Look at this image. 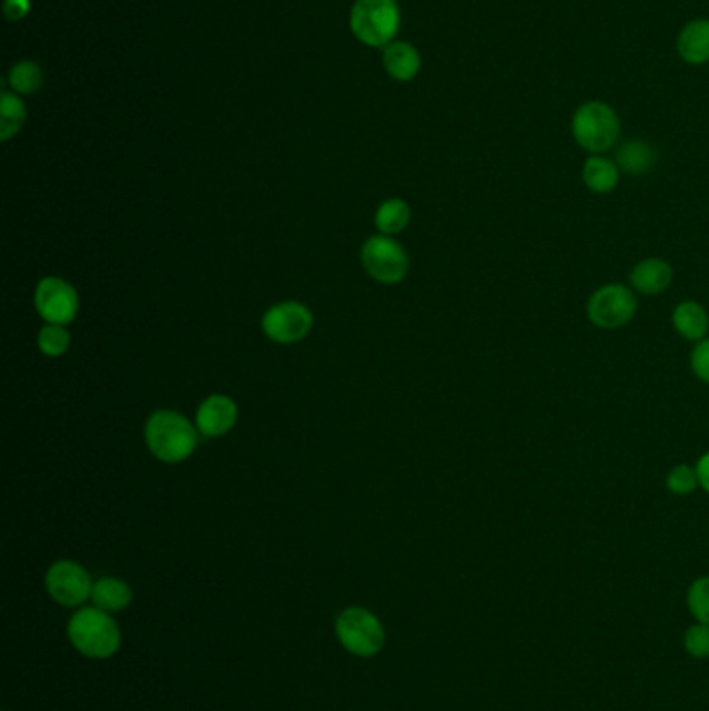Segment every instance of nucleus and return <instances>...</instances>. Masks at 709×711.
<instances>
[{
    "label": "nucleus",
    "instance_id": "obj_8",
    "mask_svg": "<svg viewBox=\"0 0 709 711\" xmlns=\"http://www.w3.org/2000/svg\"><path fill=\"white\" fill-rule=\"evenodd\" d=\"M33 306L38 315L52 325H69L80 313L78 290L63 277H44L33 294Z\"/></svg>",
    "mask_w": 709,
    "mask_h": 711
},
{
    "label": "nucleus",
    "instance_id": "obj_21",
    "mask_svg": "<svg viewBox=\"0 0 709 711\" xmlns=\"http://www.w3.org/2000/svg\"><path fill=\"white\" fill-rule=\"evenodd\" d=\"M9 83L16 90V94H33L42 88L44 83V73L38 63L32 61H21L17 63L11 73H9Z\"/></svg>",
    "mask_w": 709,
    "mask_h": 711
},
{
    "label": "nucleus",
    "instance_id": "obj_23",
    "mask_svg": "<svg viewBox=\"0 0 709 711\" xmlns=\"http://www.w3.org/2000/svg\"><path fill=\"white\" fill-rule=\"evenodd\" d=\"M666 487L675 494V496H691L699 487V477L695 466L689 464H678L675 466L668 477H666Z\"/></svg>",
    "mask_w": 709,
    "mask_h": 711
},
{
    "label": "nucleus",
    "instance_id": "obj_17",
    "mask_svg": "<svg viewBox=\"0 0 709 711\" xmlns=\"http://www.w3.org/2000/svg\"><path fill=\"white\" fill-rule=\"evenodd\" d=\"M133 593L132 587L125 580L115 577H102L94 582L92 589V601L94 606L104 612H123L130 608Z\"/></svg>",
    "mask_w": 709,
    "mask_h": 711
},
{
    "label": "nucleus",
    "instance_id": "obj_16",
    "mask_svg": "<svg viewBox=\"0 0 709 711\" xmlns=\"http://www.w3.org/2000/svg\"><path fill=\"white\" fill-rule=\"evenodd\" d=\"M383 65L396 82H411L421 71V52L408 42L387 44L383 52Z\"/></svg>",
    "mask_w": 709,
    "mask_h": 711
},
{
    "label": "nucleus",
    "instance_id": "obj_26",
    "mask_svg": "<svg viewBox=\"0 0 709 711\" xmlns=\"http://www.w3.org/2000/svg\"><path fill=\"white\" fill-rule=\"evenodd\" d=\"M691 368H693L697 379L709 385V337L697 342L693 354H691Z\"/></svg>",
    "mask_w": 709,
    "mask_h": 711
},
{
    "label": "nucleus",
    "instance_id": "obj_20",
    "mask_svg": "<svg viewBox=\"0 0 709 711\" xmlns=\"http://www.w3.org/2000/svg\"><path fill=\"white\" fill-rule=\"evenodd\" d=\"M26 116H28V111H26L23 100L17 99V94H11V92H2V97H0V140L9 142L13 135L21 132Z\"/></svg>",
    "mask_w": 709,
    "mask_h": 711
},
{
    "label": "nucleus",
    "instance_id": "obj_6",
    "mask_svg": "<svg viewBox=\"0 0 709 711\" xmlns=\"http://www.w3.org/2000/svg\"><path fill=\"white\" fill-rule=\"evenodd\" d=\"M361 261H363L364 271L375 282L385 283V285L404 282L411 268L408 252L392 235H383V233L373 235L364 242Z\"/></svg>",
    "mask_w": 709,
    "mask_h": 711
},
{
    "label": "nucleus",
    "instance_id": "obj_12",
    "mask_svg": "<svg viewBox=\"0 0 709 711\" xmlns=\"http://www.w3.org/2000/svg\"><path fill=\"white\" fill-rule=\"evenodd\" d=\"M672 280H675L672 266L661 258H645L630 271L632 290L644 296L664 294L670 287Z\"/></svg>",
    "mask_w": 709,
    "mask_h": 711
},
{
    "label": "nucleus",
    "instance_id": "obj_1",
    "mask_svg": "<svg viewBox=\"0 0 709 711\" xmlns=\"http://www.w3.org/2000/svg\"><path fill=\"white\" fill-rule=\"evenodd\" d=\"M144 439L150 454L165 464L185 463L199 447L200 430L175 410H156L150 414L144 427Z\"/></svg>",
    "mask_w": 709,
    "mask_h": 711
},
{
    "label": "nucleus",
    "instance_id": "obj_4",
    "mask_svg": "<svg viewBox=\"0 0 709 711\" xmlns=\"http://www.w3.org/2000/svg\"><path fill=\"white\" fill-rule=\"evenodd\" d=\"M399 7L396 0H356L350 13L354 35L373 49L387 47L399 30Z\"/></svg>",
    "mask_w": 709,
    "mask_h": 711
},
{
    "label": "nucleus",
    "instance_id": "obj_10",
    "mask_svg": "<svg viewBox=\"0 0 709 711\" xmlns=\"http://www.w3.org/2000/svg\"><path fill=\"white\" fill-rule=\"evenodd\" d=\"M44 585L49 596L65 608H80L88 599H92V589H94V582L90 579L88 570L82 563L73 560H59L52 563L47 572Z\"/></svg>",
    "mask_w": 709,
    "mask_h": 711
},
{
    "label": "nucleus",
    "instance_id": "obj_7",
    "mask_svg": "<svg viewBox=\"0 0 709 711\" xmlns=\"http://www.w3.org/2000/svg\"><path fill=\"white\" fill-rule=\"evenodd\" d=\"M637 296L622 283H608L595 290L587 302V318L595 327L614 332L628 325L637 315Z\"/></svg>",
    "mask_w": 709,
    "mask_h": 711
},
{
    "label": "nucleus",
    "instance_id": "obj_28",
    "mask_svg": "<svg viewBox=\"0 0 709 711\" xmlns=\"http://www.w3.org/2000/svg\"><path fill=\"white\" fill-rule=\"evenodd\" d=\"M695 470H697V477H699V487L709 494V451H706V454L697 460Z\"/></svg>",
    "mask_w": 709,
    "mask_h": 711
},
{
    "label": "nucleus",
    "instance_id": "obj_5",
    "mask_svg": "<svg viewBox=\"0 0 709 711\" xmlns=\"http://www.w3.org/2000/svg\"><path fill=\"white\" fill-rule=\"evenodd\" d=\"M335 632L346 651L358 658H373L385 646L379 618L364 608H347L335 620Z\"/></svg>",
    "mask_w": 709,
    "mask_h": 711
},
{
    "label": "nucleus",
    "instance_id": "obj_2",
    "mask_svg": "<svg viewBox=\"0 0 709 711\" xmlns=\"http://www.w3.org/2000/svg\"><path fill=\"white\" fill-rule=\"evenodd\" d=\"M67 634L71 646L90 660H109L121 647V630L115 618L97 606L73 613Z\"/></svg>",
    "mask_w": 709,
    "mask_h": 711
},
{
    "label": "nucleus",
    "instance_id": "obj_15",
    "mask_svg": "<svg viewBox=\"0 0 709 711\" xmlns=\"http://www.w3.org/2000/svg\"><path fill=\"white\" fill-rule=\"evenodd\" d=\"M620 166L604 154H591L583 165V182L594 194H610L620 183Z\"/></svg>",
    "mask_w": 709,
    "mask_h": 711
},
{
    "label": "nucleus",
    "instance_id": "obj_22",
    "mask_svg": "<svg viewBox=\"0 0 709 711\" xmlns=\"http://www.w3.org/2000/svg\"><path fill=\"white\" fill-rule=\"evenodd\" d=\"M71 346V335L65 325L47 323L38 335V348L49 358H61Z\"/></svg>",
    "mask_w": 709,
    "mask_h": 711
},
{
    "label": "nucleus",
    "instance_id": "obj_9",
    "mask_svg": "<svg viewBox=\"0 0 709 711\" xmlns=\"http://www.w3.org/2000/svg\"><path fill=\"white\" fill-rule=\"evenodd\" d=\"M314 316L302 302H280L263 316V333L275 344H297L313 332Z\"/></svg>",
    "mask_w": 709,
    "mask_h": 711
},
{
    "label": "nucleus",
    "instance_id": "obj_11",
    "mask_svg": "<svg viewBox=\"0 0 709 711\" xmlns=\"http://www.w3.org/2000/svg\"><path fill=\"white\" fill-rule=\"evenodd\" d=\"M237 404L232 397L223 394H213L206 397L196 410V427L204 437H223L235 427L237 423Z\"/></svg>",
    "mask_w": 709,
    "mask_h": 711
},
{
    "label": "nucleus",
    "instance_id": "obj_3",
    "mask_svg": "<svg viewBox=\"0 0 709 711\" xmlns=\"http://www.w3.org/2000/svg\"><path fill=\"white\" fill-rule=\"evenodd\" d=\"M622 123L608 102H583L573 115V135L578 146L589 154H604L620 140Z\"/></svg>",
    "mask_w": 709,
    "mask_h": 711
},
{
    "label": "nucleus",
    "instance_id": "obj_14",
    "mask_svg": "<svg viewBox=\"0 0 709 711\" xmlns=\"http://www.w3.org/2000/svg\"><path fill=\"white\" fill-rule=\"evenodd\" d=\"M672 325H675V329H677L682 339L697 344V342L708 337V311L695 299H685V302L678 304L675 313H672Z\"/></svg>",
    "mask_w": 709,
    "mask_h": 711
},
{
    "label": "nucleus",
    "instance_id": "obj_13",
    "mask_svg": "<svg viewBox=\"0 0 709 711\" xmlns=\"http://www.w3.org/2000/svg\"><path fill=\"white\" fill-rule=\"evenodd\" d=\"M678 57L689 65L709 63V19L689 21L677 40Z\"/></svg>",
    "mask_w": 709,
    "mask_h": 711
},
{
    "label": "nucleus",
    "instance_id": "obj_18",
    "mask_svg": "<svg viewBox=\"0 0 709 711\" xmlns=\"http://www.w3.org/2000/svg\"><path fill=\"white\" fill-rule=\"evenodd\" d=\"M658 163V152L644 140H628L616 152V165L628 175H645Z\"/></svg>",
    "mask_w": 709,
    "mask_h": 711
},
{
    "label": "nucleus",
    "instance_id": "obj_24",
    "mask_svg": "<svg viewBox=\"0 0 709 711\" xmlns=\"http://www.w3.org/2000/svg\"><path fill=\"white\" fill-rule=\"evenodd\" d=\"M687 606L697 622L709 624V577L693 580L687 593Z\"/></svg>",
    "mask_w": 709,
    "mask_h": 711
},
{
    "label": "nucleus",
    "instance_id": "obj_19",
    "mask_svg": "<svg viewBox=\"0 0 709 711\" xmlns=\"http://www.w3.org/2000/svg\"><path fill=\"white\" fill-rule=\"evenodd\" d=\"M413 211L408 206V202L402 199L385 200L377 209L375 215V225L383 235H396V233L404 232L411 223Z\"/></svg>",
    "mask_w": 709,
    "mask_h": 711
},
{
    "label": "nucleus",
    "instance_id": "obj_25",
    "mask_svg": "<svg viewBox=\"0 0 709 711\" xmlns=\"http://www.w3.org/2000/svg\"><path fill=\"white\" fill-rule=\"evenodd\" d=\"M685 651L695 660L709 658V624L697 622L685 632Z\"/></svg>",
    "mask_w": 709,
    "mask_h": 711
},
{
    "label": "nucleus",
    "instance_id": "obj_27",
    "mask_svg": "<svg viewBox=\"0 0 709 711\" xmlns=\"http://www.w3.org/2000/svg\"><path fill=\"white\" fill-rule=\"evenodd\" d=\"M30 0H7L4 2V16L11 21H19L30 13Z\"/></svg>",
    "mask_w": 709,
    "mask_h": 711
}]
</instances>
